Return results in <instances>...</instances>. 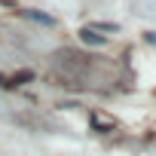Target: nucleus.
Returning <instances> with one entry per match:
<instances>
[{
  "instance_id": "nucleus-1",
  "label": "nucleus",
  "mask_w": 156,
  "mask_h": 156,
  "mask_svg": "<svg viewBox=\"0 0 156 156\" xmlns=\"http://www.w3.org/2000/svg\"><path fill=\"white\" fill-rule=\"evenodd\" d=\"M80 37H83V43H92V46H101V43H104V37H101V34H95L92 28H83V31H80Z\"/></svg>"
},
{
  "instance_id": "nucleus-2",
  "label": "nucleus",
  "mask_w": 156,
  "mask_h": 156,
  "mask_svg": "<svg viewBox=\"0 0 156 156\" xmlns=\"http://www.w3.org/2000/svg\"><path fill=\"white\" fill-rule=\"evenodd\" d=\"M31 80H34V73H31V70H19V73L9 76V89H12V86H22V83H31Z\"/></svg>"
},
{
  "instance_id": "nucleus-3",
  "label": "nucleus",
  "mask_w": 156,
  "mask_h": 156,
  "mask_svg": "<svg viewBox=\"0 0 156 156\" xmlns=\"http://www.w3.org/2000/svg\"><path fill=\"white\" fill-rule=\"evenodd\" d=\"M28 19H34V22H40V25H55V19L52 16H43V12H25Z\"/></svg>"
},
{
  "instance_id": "nucleus-4",
  "label": "nucleus",
  "mask_w": 156,
  "mask_h": 156,
  "mask_svg": "<svg viewBox=\"0 0 156 156\" xmlns=\"http://www.w3.org/2000/svg\"><path fill=\"white\" fill-rule=\"evenodd\" d=\"M92 122H95L98 129H104V132H113V122H104L101 116H92Z\"/></svg>"
},
{
  "instance_id": "nucleus-5",
  "label": "nucleus",
  "mask_w": 156,
  "mask_h": 156,
  "mask_svg": "<svg viewBox=\"0 0 156 156\" xmlns=\"http://www.w3.org/2000/svg\"><path fill=\"white\" fill-rule=\"evenodd\" d=\"M3 6H9V9H16V0H0Z\"/></svg>"
},
{
  "instance_id": "nucleus-6",
  "label": "nucleus",
  "mask_w": 156,
  "mask_h": 156,
  "mask_svg": "<svg viewBox=\"0 0 156 156\" xmlns=\"http://www.w3.org/2000/svg\"><path fill=\"white\" fill-rule=\"evenodd\" d=\"M0 86H3V89H9V76H0Z\"/></svg>"
}]
</instances>
